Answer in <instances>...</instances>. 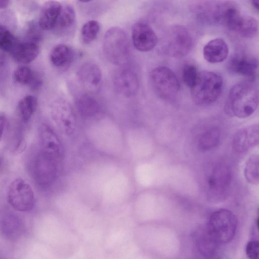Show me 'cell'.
<instances>
[{
  "mask_svg": "<svg viewBox=\"0 0 259 259\" xmlns=\"http://www.w3.org/2000/svg\"><path fill=\"white\" fill-rule=\"evenodd\" d=\"M258 104V91L251 83L241 82L230 90L225 106L229 115L240 118L247 117L256 109Z\"/></svg>",
  "mask_w": 259,
  "mask_h": 259,
  "instance_id": "1",
  "label": "cell"
},
{
  "mask_svg": "<svg viewBox=\"0 0 259 259\" xmlns=\"http://www.w3.org/2000/svg\"><path fill=\"white\" fill-rule=\"evenodd\" d=\"M223 84L222 78L215 72L204 71L199 73L195 83L191 88L194 103L204 106L215 102L222 93Z\"/></svg>",
  "mask_w": 259,
  "mask_h": 259,
  "instance_id": "2",
  "label": "cell"
},
{
  "mask_svg": "<svg viewBox=\"0 0 259 259\" xmlns=\"http://www.w3.org/2000/svg\"><path fill=\"white\" fill-rule=\"evenodd\" d=\"M237 224V219L232 211L220 209L210 214L205 229L217 243L226 244L234 237Z\"/></svg>",
  "mask_w": 259,
  "mask_h": 259,
  "instance_id": "3",
  "label": "cell"
},
{
  "mask_svg": "<svg viewBox=\"0 0 259 259\" xmlns=\"http://www.w3.org/2000/svg\"><path fill=\"white\" fill-rule=\"evenodd\" d=\"M103 49L107 60L116 65L125 63L130 57V48L127 35L118 27H112L106 32Z\"/></svg>",
  "mask_w": 259,
  "mask_h": 259,
  "instance_id": "4",
  "label": "cell"
},
{
  "mask_svg": "<svg viewBox=\"0 0 259 259\" xmlns=\"http://www.w3.org/2000/svg\"><path fill=\"white\" fill-rule=\"evenodd\" d=\"M150 76L154 91L161 99L169 100L177 95L180 83L170 69L165 66L157 67L151 71Z\"/></svg>",
  "mask_w": 259,
  "mask_h": 259,
  "instance_id": "5",
  "label": "cell"
},
{
  "mask_svg": "<svg viewBox=\"0 0 259 259\" xmlns=\"http://www.w3.org/2000/svg\"><path fill=\"white\" fill-rule=\"evenodd\" d=\"M232 181L230 168L224 164L214 165L206 178V191L210 198L220 200L228 193Z\"/></svg>",
  "mask_w": 259,
  "mask_h": 259,
  "instance_id": "6",
  "label": "cell"
},
{
  "mask_svg": "<svg viewBox=\"0 0 259 259\" xmlns=\"http://www.w3.org/2000/svg\"><path fill=\"white\" fill-rule=\"evenodd\" d=\"M7 199L14 209L22 212L30 211L35 203L32 189L21 178L16 179L11 182L8 188Z\"/></svg>",
  "mask_w": 259,
  "mask_h": 259,
  "instance_id": "7",
  "label": "cell"
},
{
  "mask_svg": "<svg viewBox=\"0 0 259 259\" xmlns=\"http://www.w3.org/2000/svg\"><path fill=\"white\" fill-rule=\"evenodd\" d=\"M62 158L42 152L36 159L33 166L34 179L38 184L47 186L59 176Z\"/></svg>",
  "mask_w": 259,
  "mask_h": 259,
  "instance_id": "8",
  "label": "cell"
},
{
  "mask_svg": "<svg viewBox=\"0 0 259 259\" xmlns=\"http://www.w3.org/2000/svg\"><path fill=\"white\" fill-rule=\"evenodd\" d=\"M166 34L167 50L171 56L181 58L190 51L193 46V39L186 27L182 25L173 26Z\"/></svg>",
  "mask_w": 259,
  "mask_h": 259,
  "instance_id": "9",
  "label": "cell"
},
{
  "mask_svg": "<svg viewBox=\"0 0 259 259\" xmlns=\"http://www.w3.org/2000/svg\"><path fill=\"white\" fill-rule=\"evenodd\" d=\"M52 116L63 133L67 135L74 133L76 127V118L73 109L67 101L60 99L55 102L52 108Z\"/></svg>",
  "mask_w": 259,
  "mask_h": 259,
  "instance_id": "10",
  "label": "cell"
},
{
  "mask_svg": "<svg viewBox=\"0 0 259 259\" xmlns=\"http://www.w3.org/2000/svg\"><path fill=\"white\" fill-rule=\"evenodd\" d=\"M132 36L135 48L142 52L152 50L158 41V37L151 27L144 22H140L134 24Z\"/></svg>",
  "mask_w": 259,
  "mask_h": 259,
  "instance_id": "11",
  "label": "cell"
},
{
  "mask_svg": "<svg viewBox=\"0 0 259 259\" xmlns=\"http://www.w3.org/2000/svg\"><path fill=\"white\" fill-rule=\"evenodd\" d=\"M114 84L117 92L126 98L134 96L139 89V81L136 74L127 69L120 70L116 73Z\"/></svg>",
  "mask_w": 259,
  "mask_h": 259,
  "instance_id": "12",
  "label": "cell"
},
{
  "mask_svg": "<svg viewBox=\"0 0 259 259\" xmlns=\"http://www.w3.org/2000/svg\"><path fill=\"white\" fill-rule=\"evenodd\" d=\"M258 125H251L236 133L233 140V147L238 152H244L258 145Z\"/></svg>",
  "mask_w": 259,
  "mask_h": 259,
  "instance_id": "13",
  "label": "cell"
},
{
  "mask_svg": "<svg viewBox=\"0 0 259 259\" xmlns=\"http://www.w3.org/2000/svg\"><path fill=\"white\" fill-rule=\"evenodd\" d=\"M39 137L42 152L63 158L62 144L51 128L46 124H42L39 129Z\"/></svg>",
  "mask_w": 259,
  "mask_h": 259,
  "instance_id": "14",
  "label": "cell"
},
{
  "mask_svg": "<svg viewBox=\"0 0 259 259\" xmlns=\"http://www.w3.org/2000/svg\"><path fill=\"white\" fill-rule=\"evenodd\" d=\"M228 67L232 72L246 77L251 80L256 75L258 61L252 57L235 56L230 60Z\"/></svg>",
  "mask_w": 259,
  "mask_h": 259,
  "instance_id": "15",
  "label": "cell"
},
{
  "mask_svg": "<svg viewBox=\"0 0 259 259\" xmlns=\"http://www.w3.org/2000/svg\"><path fill=\"white\" fill-rule=\"evenodd\" d=\"M77 76L82 85L90 90L97 89L102 81V71L99 66L93 63L82 65L77 71Z\"/></svg>",
  "mask_w": 259,
  "mask_h": 259,
  "instance_id": "16",
  "label": "cell"
},
{
  "mask_svg": "<svg viewBox=\"0 0 259 259\" xmlns=\"http://www.w3.org/2000/svg\"><path fill=\"white\" fill-rule=\"evenodd\" d=\"M57 1L50 0L45 2L41 8L38 24L42 30H52L55 26L62 9Z\"/></svg>",
  "mask_w": 259,
  "mask_h": 259,
  "instance_id": "17",
  "label": "cell"
},
{
  "mask_svg": "<svg viewBox=\"0 0 259 259\" xmlns=\"http://www.w3.org/2000/svg\"><path fill=\"white\" fill-rule=\"evenodd\" d=\"M229 48L222 38H216L209 41L203 47V55L205 60L210 63L224 61L227 58Z\"/></svg>",
  "mask_w": 259,
  "mask_h": 259,
  "instance_id": "18",
  "label": "cell"
},
{
  "mask_svg": "<svg viewBox=\"0 0 259 259\" xmlns=\"http://www.w3.org/2000/svg\"><path fill=\"white\" fill-rule=\"evenodd\" d=\"M75 25V11L71 5L67 4L62 7L59 17L53 29L58 35L66 36L74 31Z\"/></svg>",
  "mask_w": 259,
  "mask_h": 259,
  "instance_id": "19",
  "label": "cell"
},
{
  "mask_svg": "<svg viewBox=\"0 0 259 259\" xmlns=\"http://www.w3.org/2000/svg\"><path fill=\"white\" fill-rule=\"evenodd\" d=\"M11 53L18 63H29L35 60L39 53V44L26 40L18 42Z\"/></svg>",
  "mask_w": 259,
  "mask_h": 259,
  "instance_id": "20",
  "label": "cell"
},
{
  "mask_svg": "<svg viewBox=\"0 0 259 259\" xmlns=\"http://www.w3.org/2000/svg\"><path fill=\"white\" fill-rule=\"evenodd\" d=\"M78 112L83 117L91 118L98 116L101 112V106L98 101L93 96L84 94L76 101Z\"/></svg>",
  "mask_w": 259,
  "mask_h": 259,
  "instance_id": "21",
  "label": "cell"
},
{
  "mask_svg": "<svg viewBox=\"0 0 259 259\" xmlns=\"http://www.w3.org/2000/svg\"><path fill=\"white\" fill-rule=\"evenodd\" d=\"M50 58L53 65L59 68L69 66L74 58L73 49L65 44H59L52 50Z\"/></svg>",
  "mask_w": 259,
  "mask_h": 259,
  "instance_id": "22",
  "label": "cell"
},
{
  "mask_svg": "<svg viewBox=\"0 0 259 259\" xmlns=\"http://www.w3.org/2000/svg\"><path fill=\"white\" fill-rule=\"evenodd\" d=\"M195 241L198 250L202 255L211 257L215 254L218 244L208 234L205 228L196 233Z\"/></svg>",
  "mask_w": 259,
  "mask_h": 259,
  "instance_id": "23",
  "label": "cell"
},
{
  "mask_svg": "<svg viewBox=\"0 0 259 259\" xmlns=\"http://www.w3.org/2000/svg\"><path fill=\"white\" fill-rule=\"evenodd\" d=\"M221 133L217 127H210L203 132L198 139V146L203 151L216 147L221 140Z\"/></svg>",
  "mask_w": 259,
  "mask_h": 259,
  "instance_id": "24",
  "label": "cell"
},
{
  "mask_svg": "<svg viewBox=\"0 0 259 259\" xmlns=\"http://www.w3.org/2000/svg\"><path fill=\"white\" fill-rule=\"evenodd\" d=\"M258 31V22L249 16L242 15L234 32L241 37L251 38L255 36Z\"/></svg>",
  "mask_w": 259,
  "mask_h": 259,
  "instance_id": "25",
  "label": "cell"
},
{
  "mask_svg": "<svg viewBox=\"0 0 259 259\" xmlns=\"http://www.w3.org/2000/svg\"><path fill=\"white\" fill-rule=\"evenodd\" d=\"M14 79L17 83L27 85L33 89H36L41 83L40 79L36 76L31 69L24 66L19 67L15 70Z\"/></svg>",
  "mask_w": 259,
  "mask_h": 259,
  "instance_id": "26",
  "label": "cell"
},
{
  "mask_svg": "<svg viewBox=\"0 0 259 259\" xmlns=\"http://www.w3.org/2000/svg\"><path fill=\"white\" fill-rule=\"evenodd\" d=\"M37 105V99L32 96H26L18 102L17 109L19 115L24 121L29 120L35 112Z\"/></svg>",
  "mask_w": 259,
  "mask_h": 259,
  "instance_id": "27",
  "label": "cell"
},
{
  "mask_svg": "<svg viewBox=\"0 0 259 259\" xmlns=\"http://www.w3.org/2000/svg\"><path fill=\"white\" fill-rule=\"evenodd\" d=\"M100 30V24L97 21L90 20L85 23L80 30V37L85 44L92 43L96 38Z\"/></svg>",
  "mask_w": 259,
  "mask_h": 259,
  "instance_id": "28",
  "label": "cell"
},
{
  "mask_svg": "<svg viewBox=\"0 0 259 259\" xmlns=\"http://www.w3.org/2000/svg\"><path fill=\"white\" fill-rule=\"evenodd\" d=\"M18 41L11 32L5 27L0 25V49L11 53Z\"/></svg>",
  "mask_w": 259,
  "mask_h": 259,
  "instance_id": "29",
  "label": "cell"
},
{
  "mask_svg": "<svg viewBox=\"0 0 259 259\" xmlns=\"http://www.w3.org/2000/svg\"><path fill=\"white\" fill-rule=\"evenodd\" d=\"M245 176L247 181L256 184L258 182V157L254 155L250 157L246 163Z\"/></svg>",
  "mask_w": 259,
  "mask_h": 259,
  "instance_id": "30",
  "label": "cell"
},
{
  "mask_svg": "<svg viewBox=\"0 0 259 259\" xmlns=\"http://www.w3.org/2000/svg\"><path fill=\"white\" fill-rule=\"evenodd\" d=\"M198 72L196 67L192 64H187L183 68L182 77L184 83L191 88L195 83Z\"/></svg>",
  "mask_w": 259,
  "mask_h": 259,
  "instance_id": "31",
  "label": "cell"
},
{
  "mask_svg": "<svg viewBox=\"0 0 259 259\" xmlns=\"http://www.w3.org/2000/svg\"><path fill=\"white\" fill-rule=\"evenodd\" d=\"M41 30L38 23L34 21L30 22L26 32V41L39 44L42 36Z\"/></svg>",
  "mask_w": 259,
  "mask_h": 259,
  "instance_id": "32",
  "label": "cell"
},
{
  "mask_svg": "<svg viewBox=\"0 0 259 259\" xmlns=\"http://www.w3.org/2000/svg\"><path fill=\"white\" fill-rule=\"evenodd\" d=\"M259 243L257 240L248 242L246 246V254L251 259L257 258L258 255Z\"/></svg>",
  "mask_w": 259,
  "mask_h": 259,
  "instance_id": "33",
  "label": "cell"
},
{
  "mask_svg": "<svg viewBox=\"0 0 259 259\" xmlns=\"http://www.w3.org/2000/svg\"><path fill=\"white\" fill-rule=\"evenodd\" d=\"M5 120V115L2 113L0 112V141L4 132Z\"/></svg>",
  "mask_w": 259,
  "mask_h": 259,
  "instance_id": "34",
  "label": "cell"
},
{
  "mask_svg": "<svg viewBox=\"0 0 259 259\" xmlns=\"http://www.w3.org/2000/svg\"><path fill=\"white\" fill-rule=\"evenodd\" d=\"M252 7L257 12L259 9V0H248Z\"/></svg>",
  "mask_w": 259,
  "mask_h": 259,
  "instance_id": "35",
  "label": "cell"
},
{
  "mask_svg": "<svg viewBox=\"0 0 259 259\" xmlns=\"http://www.w3.org/2000/svg\"><path fill=\"white\" fill-rule=\"evenodd\" d=\"M9 4V0H0V9L6 8Z\"/></svg>",
  "mask_w": 259,
  "mask_h": 259,
  "instance_id": "36",
  "label": "cell"
},
{
  "mask_svg": "<svg viewBox=\"0 0 259 259\" xmlns=\"http://www.w3.org/2000/svg\"><path fill=\"white\" fill-rule=\"evenodd\" d=\"M79 1L82 3H87V2H90L92 0H79Z\"/></svg>",
  "mask_w": 259,
  "mask_h": 259,
  "instance_id": "37",
  "label": "cell"
}]
</instances>
